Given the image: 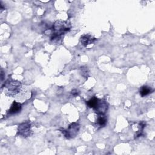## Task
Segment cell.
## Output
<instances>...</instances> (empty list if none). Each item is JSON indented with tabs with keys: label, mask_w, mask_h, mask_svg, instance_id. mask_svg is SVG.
<instances>
[{
	"label": "cell",
	"mask_w": 155,
	"mask_h": 155,
	"mask_svg": "<svg viewBox=\"0 0 155 155\" xmlns=\"http://www.w3.org/2000/svg\"><path fill=\"white\" fill-rule=\"evenodd\" d=\"M79 126L78 124L72 123L68 127L67 130H62V132L67 138H70L73 136L76 135L79 131Z\"/></svg>",
	"instance_id": "3957f363"
},
{
	"label": "cell",
	"mask_w": 155,
	"mask_h": 155,
	"mask_svg": "<svg viewBox=\"0 0 155 155\" xmlns=\"http://www.w3.org/2000/svg\"><path fill=\"white\" fill-rule=\"evenodd\" d=\"M97 123L101 127H104L106 124V123H107V118L104 115V114H99V116H98L97 120Z\"/></svg>",
	"instance_id": "9c48e42d"
},
{
	"label": "cell",
	"mask_w": 155,
	"mask_h": 155,
	"mask_svg": "<svg viewBox=\"0 0 155 155\" xmlns=\"http://www.w3.org/2000/svg\"><path fill=\"white\" fill-rule=\"evenodd\" d=\"M21 108H22V106H21V104L20 103L14 101L13 102V104H12L11 107L9 109L8 113L10 114H16V113H18L21 111Z\"/></svg>",
	"instance_id": "5b68a950"
},
{
	"label": "cell",
	"mask_w": 155,
	"mask_h": 155,
	"mask_svg": "<svg viewBox=\"0 0 155 155\" xmlns=\"http://www.w3.org/2000/svg\"><path fill=\"white\" fill-rule=\"evenodd\" d=\"M30 125L28 122L22 123L18 127V134L23 137L28 136L30 135Z\"/></svg>",
	"instance_id": "277c9868"
},
{
	"label": "cell",
	"mask_w": 155,
	"mask_h": 155,
	"mask_svg": "<svg viewBox=\"0 0 155 155\" xmlns=\"http://www.w3.org/2000/svg\"><path fill=\"white\" fill-rule=\"evenodd\" d=\"M5 87L7 88L10 94L13 95L19 92L21 88V84L20 82L12 81L7 82L5 84Z\"/></svg>",
	"instance_id": "7a4b0ae2"
},
{
	"label": "cell",
	"mask_w": 155,
	"mask_h": 155,
	"mask_svg": "<svg viewBox=\"0 0 155 155\" xmlns=\"http://www.w3.org/2000/svg\"><path fill=\"white\" fill-rule=\"evenodd\" d=\"M71 94L73 96H77V95H78V91L77 90H73L71 91Z\"/></svg>",
	"instance_id": "30bf717a"
},
{
	"label": "cell",
	"mask_w": 155,
	"mask_h": 155,
	"mask_svg": "<svg viewBox=\"0 0 155 155\" xmlns=\"http://www.w3.org/2000/svg\"><path fill=\"white\" fill-rule=\"evenodd\" d=\"M70 28V25L65 21H57L53 25L54 33L52 34L51 39H54L59 38L64 33L68 31Z\"/></svg>",
	"instance_id": "6da1fadb"
},
{
	"label": "cell",
	"mask_w": 155,
	"mask_h": 155,
	"mask_svg": "<svg viewBox=\"0 0 155 155\" xmlns=\"http://www.w3.org/2000/svg\"><path fill=\"white\" fill-rule=\"evenodd\" d=\"M4 76H4V73H3L2 70H1V81H2V80H3L4 77Z\"/></svg>",
	"instance_id": "8fae6325"
},
{
	"label": "cell",
	"mask_w": 155,
	"mask_h": 155,
	"mask_svg": "<svg viewBox=\"0 0 155 155\" xmlns=\"http://www.w3.org/2000/svg\"><path fill=\"white\" fill-rule=\"evenodd\" d=\"M99 102V100L97 98L94 97L90 99L87 102V105H88L90 108H93V109H95V108H96V107H97V105Z\"/></svg>",
	"instance_id": "52a82bcc"
},
{
	"label": "cell",
	"mask_w": 155,
	"mask_h": 155,
	"mask_svg": "<svg viewBox=\"0 0 155 155\" xmlns=\"http://www.w3.org/2000/svg\"><path fill=\"white\" fill-rule=\"evenodd\" d=\"M152 89L151 87H148V86H143L141 87L140 90V94L141 95V96L143 97L145 96L148 94H149L150 93H151L152 92Z\"/></svg>",
	"instance_id": "ba28073f"
},
{
	"label": "cell",
	"mask_w": 155,
	"mask_h": 155,
	"mask_svg": "<svg viewBox=\"0 0 155 155\" xmlns=\"http://www.w3.org/2000/svg\"><path fill=\"white\" fill-rule=\"evenodd\" d=\"M95 40H96V39L94 38H93L91 36L88 35H84L81 38V42L82 44L84 45V46H86L88 44H90L94 42L95 41Z\"/></svg>",
	"instance_id": "8992f818"
}]
</instances>
